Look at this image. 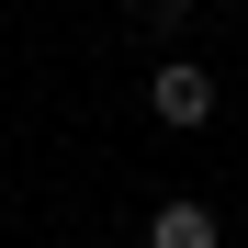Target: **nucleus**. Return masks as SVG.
Instances as JSON below:
<instances>
[{
  "mask_svg": "<svg viewBox=\"0 0 248 248\" xmlns=\"http://www.w3.org/2000/svg\"><path fill=\"white\" fill-rule=\"evenodd\" d=\"M147 113L170 124V136H203V124H215V68H192V57H158V79H147Z\"/></svg>",
  "mask_w": 248,
  "mask_h": 248,
  "instance_id": "1",
  "label": "nucleus"
},
{
  "mask_svg": "<svg viewBox=\"0 0 248 248\" xmlns=\"http://www.w3.org/2000/svg\"><path fill=\"white\" fill-rule=\"evenodd\" d=\"M181 12H192V0H147V23H181Z\"/></svg>",
  "mask_w": 248,
  "mask_h": 248,
  "instance_id": "3",
  "label": "nucleus"
},
{
  "mask_svg": "<svg viewBox=\"0 0 248 248\" xmlns=\"http://www.w3.org/2000/svg\"><path fill=\"white\" fill-rule=\"evenodd\" d=\"M147 248H226V226H215V203H158Z\"/></svg>",
  "mask_w": 248,
  "mask_h": 248,
  "instance_id": "2",
  "label": "nucleus"
}]
</instances>
